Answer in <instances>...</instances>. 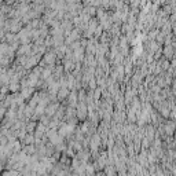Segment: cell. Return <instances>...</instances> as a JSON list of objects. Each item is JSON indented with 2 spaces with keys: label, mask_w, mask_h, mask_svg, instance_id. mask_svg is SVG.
<instances>
[{
  "label": "cell",
  "mask_w": 176,
  "mask_h": 176,
  "mask_svg": "<svg viewBox=\"0 0 176 176\" xmlns=\"http://www.w3.org/2000/svg\"><path fill=\"white\" fill-rule=\"evenodd\" d=\"M74 129V127H73V124H63L62 127H61L59 129V136L63 138V136H69L70 132Z\"/></svg>",
  "instance_id": "6da1fadb"
},
{
  "label": "cell",
  "mask_w": 176,
  "mask_h": 176,
  "mask_svg": "<svg viewBox=\"0 0 176 176\" xmlns=\"http://www.w3.org/2000/svg\"><path fill=\"white\" fill-rule=\"evenodd\" d=\"M55 111H57V106H55V105H51V106L47 107L46 114H47V116H52V114H54Z\"/></svg>",
  "instance_id": "7a4b0ae2"
},
{
  "label": "cell",
  "mask_w": 176,
  "mask_h": 176,
  "mask_svg": "<svg viewBox=\"0 0 176 176\" xmlns=\"http://www.w3.org/2000/svg\"><path fill=\"white\" fill-rule=\"evenodd\" d=\"M54 58H55L54 54H48L46 57V61H47V62H52V61H54Z\"/></svg>",
  "instance_id": "3957f363"
},
{
  "label": "cell",
  "mask_w": 176,
  "mask_h": 176,
  "mask_svg": "<svg viewBox=\"0 0 176 176\" xmlns=\"http://www.w3.org/2000/svg\"><path fill=\"white\" fill-rule=\"evenodd\" d=\"M33 128H34V124H33V122H30V124H29V125H28V131H29V132H30L32 129H33Z\"/></svg>",
  "instance_id": "277c9868"
}]
</instances>
